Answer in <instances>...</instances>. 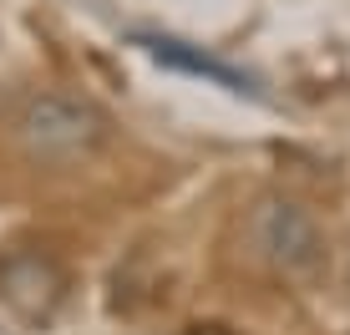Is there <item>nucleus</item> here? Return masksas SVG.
Returning a JSON list of instances; mask_svg holds the SVG:
<instances>
[{
	"label": "nucleus",
	"instance_id": "f257e3e1",
	"mask_svg": "<svg viewBox=\"0 0 350 335\" xmlns=\"http://www.w3.org/2000/svg\"><path fill=\"white\" fill-rule=\"evenodd\" d=\"M112 137V117L87 97L71 92H36L16 112V142L36 168L71 173V168L92 163Z\"/></svg>",
	"mask_w": 350,
	"mask_h": 335
},
{
	"label": "nucleus",
	"instance_id": "f03ea898",
	"mask_svg": "<svg viewBox=\"0 0 350 335\" xmlns=\"http://www.w3.org/2000/svg\"><path fill=\"white\" fill-rule=\"evenodd\" d=\"M66 300V269L41 249L0 254V330H46Z\"/></svg>",
	"mask_w": 350,
	"mask_h": 335
},
{
	"label": "nucleus",
	"instance_id": "7ed1b4c3",
	"mask_svg": "<svg viewBox=\"0 0 350 335\" xmlns=\"http://www.w3.org/2000/svg\"><path fill=\"white\" fill-rule=\"evenodd\" d=\"M244 234L254 244V254L264 265H274L280 274H315L325 259V234H320L315 213L295 198H280V193L254 203Z\"/></svg>",
	"mask_w": 350,
	"mask_h": 335
},
{
	"label": "nucleus",
	"instance_id": "20e7f679",
	"mask_svg": "<svg viewBox=\"0 0 350 335\" xmlns=\"http://www.w3.org/2000/svg\"><path fill=\"white\" fill-rule=\"evenodd\" d=\"M132 46H142V51H148L158 66H167V71L203 77V81H213V87L234 92V97H259V87H254V77H249V71L228 66L224 56L203 51V46H193V41H178V36H132Z\"/></svg>",
	"mask_w": 350,
	"mask_h": 335
},
{
	"label": "nucleus",
	"instance_id": "39448f33",
	"mask_svg": "<svg viewBox=\"0 0 350 335\" xmlns=\"http://www.w3.org/2000/svg\"><path fill=\"white\" fill-rule=\"evenodd\" d=\"M183 335H244V330H234V325H224V320H198V325H188Z\"/></svg>",
	"mask_w": 350,
	"mask_h": 335
}]
</instances>
